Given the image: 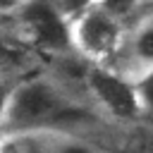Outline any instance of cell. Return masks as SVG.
<instances>
[{
    "instance_id": "cell-1",
    "label": "cell",
    "mask_w": 153,
    "mask_h": 153,
    "mask_svg": "<svg viewBox=\"0 0 153 153\" xmlns=\"http://www.w3.org/2000/svg\"><path fill=\"white\" fill-rule=\"evenodd\" d=\"M100 120L91 98L55 74H26L5 88L2 134H84Z\"/></svg>"
},
{
    "instance_id": "cell-2",
    "label": "cell",
    "mask_w": 153,
    "mask_h": 153,
    "mask_svg": "<svg viewBox=\"0 0 153 153\" xmlns=\"http://www.w3.org/2000/svg\"><path fill=\"white\" fill-rule=\"evenodd\" d=\"M5 33L31 45L38 55L60 57L74 53L72 19L55 0H29L12 14H5Z\"/></svg>"
},
{
    "instance_id": "cell-3",
    "label": "cell",
    "mask_w": 153,
    "mask_h": 153,
    "mask_svg": "<svg viewBox=\"0 0 153 153\" xmlns=\"http://www.w3.org/2000/svg\"><path fill=\"white\" fill-rule=\"evenodd\" d=\"M86 93L98 112L115 124H139L141 120H146L136 79L112 65H88Z\"/></svg>"
},
{
    "instance_id": "cell-4",
    "label": "cell",
    "mask_w": 153,
    "mask_h": 153,
    "mask_svg": "<svg viewBox=\"0 0 153 153\" xmlns=\"http://www.w3.org/2000/svg\"><path fill=\"white\" fill-rule=\"evenodd\" d=\"M127 33H129V24L98 2L72 22L74 53L88 62H100V65L112 62L122 53L127 43Z\"/></svg>"
},
{
    "instance_id": "cell-5",
    "label": "cell",
    "mask_w": 153,
    "mask_h": 153,
    "mask_svg": "<svg viewBox=\"0 0 153 153\" xmlns=\"http://www.w3.org/2000/svg\"><path fill=\"white\" fill-rule=\"evenodd\" d=\"M108 65L131 74L134 79L141 72H146L148 67H153V10L143 12L129 26L127 43H124L122 53Z\"/></svg>"
},
{
    "instance_id": "cell-6",
    "label": "cell",
    "mask_w": 153,
    "mask_h": 153,
    "mask_svg": "<svg viewBox=\"0 0 153 153\" xmlns=\"http://www.w3.org/2000/svg\"><path fill=\"white\" fill-rule=\"evenodd\" d=\"M48 153H105L84 134H48Z\"/></svg>"
},
{
    "instance_id": "cell-7",
    "label": "cell",
    "mask_w": 153,
    "mask_h": 153,
    "mask_svg": "<svg viewBox=\"0 0 153 153\" xmlns=\"http://www.w3.org/2000/svg\"><path fill=\"white\" fill-rule=\"evenodd\" d=\"M98 5H103L105 10H110L115 17H120L129 26L143 12H151V0H98Z\"/></svg>"
},
{
    "instance_id": "cell-8",
    "label": "cell",
    "mask_w": 153,
    "mask_h": 153,
    "mask_svg": "<svg viewBox=\"0 0 153 153\" xmlns=\"http://www.w3.org/2000/svg\"><path fill=\"white\" fill-rule=\"evenodd\" d=\"M136 86H139V96L146 110V120H153V67H148L146 72L136 76Z\"/></svg>"
},
{
    "instance_id": "cell-9",
    "label": "cell",
    "mask_w": 153,
    "mask_h": 153,
    "mask_svg": "<svg viewBox=\"0 0 153 153\" xmlns=\"http://www.w3.org/2000/svg\"><path fill=\"white\" fill-rule=\"evenodd\" d=\"M24 2H29V0H0V10H2V17L5 14H12L14 10H19Z\"/></svg>"
},
{
    "instance_id": "cell-10",
    "label": "cell",
    "mask_w": 153,
    "mask_h": 153,
    "mask_svg": "<svg viewBox=\"0 0 153 153\" xmlns=\"http://www.w3.org/2000/svg\"><path fill=\"white\" fill-rule=\"evenodd\" d=\"M143 153H153V141H151V143H148V146L143 148Z\"/></svg>"
},
{
    "instance_id": "cell-11",
    "label": "cell",
    "mask_w": 153,
    "mask_h": 153,
    "mask_svg": "<svg viewBox=\"0 0 153 153\" xmlns=\"http://www.w3.org/2000/svg\"><path fill=\"white\" fill-rule=\"evenodd\" d=\"M96 2H98V0H96Z\"/></svg>"
}]
</instances>
